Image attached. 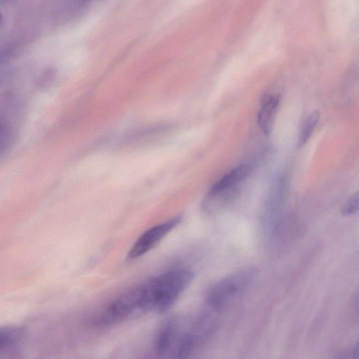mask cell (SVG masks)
I'll return each instance as SVG.
<instances>
[{"instance_id": "cell-1", "label": "cell", "mask_w": 359, "mask_h": 359, "mask_svg": "<svg viewBox=\"0 0 359 359\" xmlns=\"http://www.w3.org/2000/svg\"><path fill=\"white\" fill-rule=\"evenodd\" d=\"M212 325L205 316L172 317L158 330L154 340V351L163 358H188L206 339Z\"/></svg>"}, {"instance_id": "cell-4", "label": "cell", "mask_w": 359, "mask_h": 359, "mask_svg": "<svg viewBox=\"0 0 359 359\" xmlns=\"http://www.w3.org/2000/svg\"><path fill=\"white\" fill-rule=\"evenodd\" d=\"M181 219L180 216H177L144 231L130 247L127 258L134 260L150 252L180 224Z\"/></svg>"}, {"instance_id": "cell-10", "label": "cell", "mask_w": 359, "mask_h": 359, "mask_svg": "<svg viewBox=\"0 0 359 359\" xmlns=\"http://www.w3.org/2000/svg\"><path fill=\"white\" fill-rule=\"evenodd\" d=\"M6 132V128L4 123L0 121V142L3 140L4 137H5Z\"/></svg>"}, {"instance_id": "cell-7", "label": "cell", "mask_w": 359, "mask_h": 359, "mask_svg": "<svg viewBox=\"0 0 359 359\" xmlns=\"http://www.w3.org/2000/svg\"><path fill=\"white\" fill-rule=\"evenodd\" d=\"M25 330L19 326H0V351L18 346L24 339Z\"/></svg>"}, {"instance_id": "cell-8", "label": "cell", "mask_w": 359, "mask_h": 359, "mask_svg": "<svg viewBox=\"0 0 359 359\" xmlns=\"http://www.w3.org/2000/svg\"><path fill=\"white\" fill-rule=\"evenodd\" d=\"M320 114L318 111H313L304 121L297 142V147H302L309 140L319 121Z\"/></svg>"}, {"instance_id": "cell-11", "label": "cell", "mask_w": 359, "mask_h": 359, "mask_svg": "<svg viewBox=\"0 0 359 359\" xmlns=\"http://www.w3.org/2000/svg\"><path fill=\"white\" fill-rule=\"evenodd\" d=\"M1 20H2V15H1V12H0V23H1Z\"/></svg>"}, {"instance_id": "cell-3", "label": "cell", "mask_w": 359, "mask_h": 359, "mask_svg": "<svg viewBox=\"0 0 359 359\" xmlns=\"http://www.w3.org/2000/svg\"><path fill=\"white\" fill-rule=\"evenodd\" d=\"M255 276L253 270L247 269L219 280L210 287L206 294L208 306L217 312L227 309L245 293Z\"/></svg>"}, {"instance_id": "cell-6", "label": "cell", "mask_w": 359, "mask_h": 359, "mask_svg": "<svg viewBox=\"0 0 359 359\" xmlns=\"http://www.w3.org/2000/svg\"><path fill=\"white\" fill-rule=\"evenodd\" d=\"M251 172V168L247 164H241L216 182L208 193H217L232 189L238 183L247 178Z\"/></svg>"}, {"instance_id": "cell-9", "label": "cell", "mask_w": 359, "mask_h": 359, "mask_svg": "<svg viewBox=\"0 0 359 359\" xmlns=\"http://www.w3.org/2000/svg\"><path fill=\"white\" fill-rule=\"evenodd\" d=\"M358 210V192L351 196L342 205L341 213L344 216H350L355 214Z\"/></svg>"}, {"instance_id": "cell-2", "label": "cell", "mask_w": 359, "mask_h": 359, "mask_svg": "<svg viewBox=\"0 0 359 359\" xmlns=\"http://www.w3.org/2000/svg\"><path fill=\"white\" fill-rule=\"evenodd\" d=\"M194 273L187 269H175L153 276L144 282L151 312L169 309L191 283Z\"/></svg>"}, {"instance_id": "cell-5", "label": "cell", "mask_w": 359, "mask_h": 359, "mask_svg": "<svg viewBox=\"0 0 359 359\" xmlns=\"http://www.w3.org/2000/svg\"><path fill=\"white\" fill-rule=\"evenodd\" d=\"M280 96L277 94L266 95L262 100L257 113V123L262 132L269 136L272 130Z\"/></svg>"}]
</instances>
